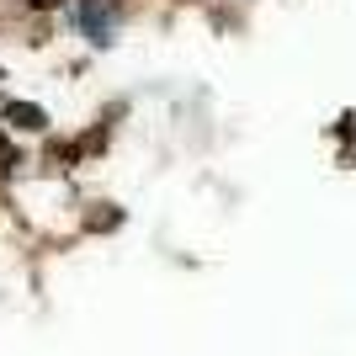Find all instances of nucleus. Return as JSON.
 <instances>
[{
    "label": "nucleus",
    "mask_w": 356,
    "mask_h": 356,
    "mask_svg": "<svg viewBox=\"0 0 356 356\" xmlns=\"http://www.w3.org/2000/svg\"><path fill=\"white\" fill-rule=\"evenodd\" d=\"M80 27L90 32V43H96V48L112 43V11H106V6H96V0H86V6H80Z\"/></svg>",
    "instance_id": "nucleus-1"
},
{
    "label": "nucleus",
    "mask_w": 356,
    "mask_h": 356,
    "mask_svg": "<svg viewBox=\"0 0 356 356\" xmlns=\"http://www.w3.org/2000/svg\"><path fill=\"white\" fill-rule=\"evenodd\" d=\"M0 112H6L16 128H27V134H43V128H48V112H43V106H32V102H6Z\"/></svg>",
    "instance_id": "nucleus-2"
},
{
    "label": "nucleus",
    "mask_w": 356,
    "mask_h": 356,
    "mask_svg": "<svg viewBox=\"0 0 356 356\" xmlns=\"http://www.w3.org/2000/svg\"><path fill=\"white\" fill-rule=\"evenodd\" d=\"M86 229H118V213H112V208H106V213H96V218H90Z\"/></svg>",
    "instance_id": "nucleus-3"
},
{
    "label": "nucleus",
    "mask_w": 356,
    "mask_h": 356,
    "mask_svg": "<svg viewBox=\"0 0 356 356\" xmlns=\"http://www.w3.org/2000/svg\"><path fill=\"white\" fill-rule=\"evenodd\" d=\"M22 6H32V11H43V6H54V0H22Z\"/></svg>",
    "instance_id": "nucleus-4"
}]
</instances>
